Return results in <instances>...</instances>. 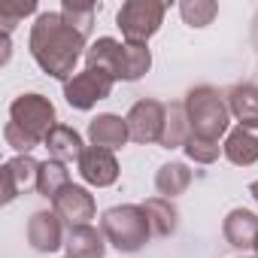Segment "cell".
Instances as JSON below:
<instances>
[{"instance_id":"cell-1","label":"cell","mask_w":258,"mask_h":258,"mask_svg":"<svg viewBox=\"0 0 258 258\" xmlns=\"http://www.w3.org/2000/svg\"><path fill=\"white\" fill-rule=\"evenodd\" d=\"M85 34L64 22L61 13H40L31 28V55L43 73L55 79H73L76 64L85 49Z\"/></svg>"},{"instance_id":"cell-2","label":"cell","mask_w":258,"mask_h":258,"mask_svg":"<svg viewBox=\"0 0 258 258\" xmlns=\"http://www.w3.org/2000/svg\"><path fill=\"white\" fill-rule=\"evenodd\" d=\"M52 127H55V106L49 97L43 94H22L13 100L10 106V121L4 127V140L28 155L34 146L46 143V137L52 134Z\"/></svg>"},{"instance_id":"cell-3","label":"cell","mask_w":258,"mask_h":258,"mask_svg":"<svg viewBox=\"0 0 258 258\" xmlns=\"http://www.w3.org/2000/svg\"><path fill=\"white\" fill-rule=\"evenodd\" d=\"M185 115H188L191 134L213 143H219V137L228 131V121H231V109L225 97L210 85H198L185 94Z\"/></svg>"},{"instance_id":"cell-4","label":"cell","mask_w":258,"mask_h":258,"mask_svg":"<svg viewBox=\"0 0 258 258\" xmlns=\"http://www.w3.org/2000/svg\"><path fill=\"white\" fill-rule=\"evenodd\" d=\"M100 228H103V237L118 252H137V249H143V243L152 234L149 216L137 204H121V207L106 210L103 219H100Z\"/></svg>"},{"instance_id":"cell-5","label":"cell","mask_w":258,"mask_h":258,"mask_svg":"<svg viewBox=\"0 0 258 258\" xmlns=\"http://www.w3.org/2000/svg\"><path fill=\"white\" fill-rule=\"evenodd\" d=\"M164 13L167 7L158 4V0H127L115 16V25L121 28L124 43H146L152 34H158Z\"/></svg>"},{"instance_id":"cell-6","label":"cell","mask_w":258,"mask_h":258,"mask_svg":"<svg viewBox=\"0 0 258 258\" xmlns=\"http://www.w3.org/2000/svg\"><path fill=\"white\" fill-rule=\"evenodd\" d=\"M127 121V134H131L134 143H161L164 137V121H167V106L143 97L131 106V112L124 115Z\"/></svg>"},{"instance_id":"cell-7","label":"cell","mask_w":258,"mask_h":258,"mask_svg":"<svg viewBox=\"0 0 258 258\" xmlns=\"http://www.w3.org/2000/svg\"><path fill=\"white\" fill-rule=\"evenodd\" d=\"M112 76L103 73V70H94V67H85L82 73H76L73 79L64 82V97L73 109H91L97 100L109 97L112 91Z\"/></svg>"},{"instance_id":"cell-8","label":"cell","mask_w":258,"mask_h":258,"mask_svg":"<svg viewBox=\"0 0 258 258\" xmlns=\"http://www.w3.org/2000/svg\"><path fill=\"white\" fill-rule=\"evenodd\" d=\"M52 207H55V213L61 216V222H67L70 228L88 225V222L94 219V213H97V204H94L91 191L82 188V185H73V182H70L64 191H58V198L52 201Z\"/></svg>"},{"instance_id":"cell-9","label":"cell","mask_w":258,"mask_h":258,"mask_svg":"<svg viewBox=\"0 0 258 258\" xmlns=\"http://www.w3.org/2000/svg\"><path fill=\"white\" fill-rule=\"evenodd\" d=\"M37 176H40V161H34L31 155H16L13 161H7L4 170H0V179H4V204H13L22 191L37 185Z\"/></svg>"},{"instance_id":"cell-10","label":"cell","mask_w":258,"mask_h":258,"mask_svg":"<svg viewBox=\"0 0 258 258\" xmlns=\"http://www.w3.org/2000/svg\"><path fill=\"white\" fill-rule=\"evenodd\" d=\"M79 173L88 185L94 188H106L118 179V161L109 149H97V146H88L79 158Z\"/></svg>"},{"instance_id":"cell-11","label":"cell","mask_w":258,"mask_h":258,"mask_svg":"<svg viewBox=\"0 0 258 258\" xmlns=\"http://www.w3.org/2000/svg\"><path fill=\"white\" fill-rule=\"evenodd\" d=\"M67 234L61 228V216L58 213H49V210H40L31 216L28 222V243L37 249V252H58L64 246Z\"/></svg>"},{"instance_id":"cell-12","label":"cell","mask_w":258,"mask_h":258,"mask_svg":"<svg viewBox=\"0 0 258 258\" xmlns=\"http://www.w3.org/2000/svg\"><path fill=\"white\" fill-rule=\"evenodd\" d=\"M88 140L91 146L97 149H121L127 140H131V134H127V121L121 115H112V112H103L97 118H91L88 124Z\"/></svg>"},{"instance_id":"cell-13","label":"cell","mask_w":258,"mask_h":258,"mask_svg":"<svg viewBox=\"0 0 258 258\" xmlns=\"http://www.w3.org/2000/svg\"><path fill=\"white\" fill-rule=\"evenodd\" d=\"M121 58H124V43H118L112 37H100L97 43H91L85 49V67L103 70L112 79H121Z\"/></svg>"},{"instance_id":"cell-14","label":"cell","mask_w":258,"mask_h":258,"mask_svg":"<svg viewBox=\"0 0 258 258\" xmlns=\"http://www.w3.org/2000/svg\"><path fill=\"white\" fill-rule=\"evenodd\" d=\"M222 234H225V240L234 249H255V240H258V216L249 213V210H231L225 216Z\"/></svg>"},{"instance_id":"cell-15","label":"cell","mask_w":258,"mask_h":258,"mask_svg":"<svg viewBox=\"0 0 258 258\" xmlns=\"http://www.w3.org/2000/svg\"><path fill=\"white\" fill-rule=\"evenodd\" d=\"M222 152L237 167L255 164L258 161V131L255 127H243V124L234 127V131L228 134V140H225V146H222Z\"/></svg>"},{"instance_id":"cell-16","label":"cell","mask_w":258,"mask_h":258,"mask_svg":"<svg viewBox=\"0 0 258 258\" xmlns=\"http://www.w3.org/2000/svg\"><path fill=\"white\" fill-rule=\"evenodd\" d=\"M43 146H46V149H49V155H52L55 161H61V164L79 161V158H82V152H85L82 137L73 131L70 124H55V127H52V134L46 137V143H43Z\"/></svg>"},{"instance_id":"cell-17","label":"cell","mask_w":258,"mask_h":258,"mask_svg":"<svg viewBox=\"0 0 258 258\" xmlns=\"http://www.w3.org/2000/svg\"><path fill=\"white\" fill-rule=\"evenodd\" d=\"M67 258H103V234L91 225H79L67 231L64 240Z\"/></svg>"},{"instance_id":"cell-18","label":"cell","mask_w":258,"mask_h":258,"mask_svg":"<svg viewBox=\"0 0 258 258\" xmlns=\"http://www.w3.org/2000/svg\"><path fill=\"white\" fill-rule=\"evenodd\" d=\"M228 109L243 127H258V85H234L228 91Z\"/></svg>"},{"instance_id":"cell-19","label":"cell","mask_w":258,"mask_h":258,"mask_svg":"<svg viewBox=\"0 0 258 258\" xmlns=\"http://www.w3.org/2000/svg\"><path fill=\"white\" fill-rule=\"evenodd\" d=\"M188 185H191V170H188L185 164H179V161L164 164V167L158 170V176H155V188H158V195L167 198V201L176 198V195H182Z\"/></svg>"},{"instance_id":"cell-20","label":"cell","mask_w":258,"mask_h":258,"mask_svg":"<svg viewBox=\"0 0 258 258\" xmlns=\"http://www.w3.org/2000/svg\"><path fill=\"white\" fill-rule=\"evenodd\" d=\"M188 137H191V127H188L185 103H170V106H167V121H164L161 146H164V149H176V146H185Z\"/></svg>"},{"instance_id":"cell-21","label":"cell","mask_w":258,"mask_h":258,"mask_svg":"<svg viewBox=\"0 0 258 258\" xmlns=\"http://www.w3.org/2000/svg\"><path fill=\"white\" fill-rule=\"evenodd\" d=\"M152 67V52L146 43H124V58H121V82H137L143 73Z\"/></svg>"},{"instance_id":"cell-22","label":"cell","mask_w":258,"mask_h":258,"mask_svg":"<svg viewBox=\"0 0 258 258\" xmlns=\"http://www.w3.org/2000/svg\"><path fill=\"white\" fill-rule=\"evenodd\" d=\"M146 216H149V225H152V234L158 237H170L176 231V207L167 201V198H149L143 204Z\"/></svg>"},{"instance_id":"cell-23","label":"cell","mask_w":258,"mask_h":258,"mask_svg":"<svg viewBox=\"0 0 258 258\" xmlns=\"http://www.w3.org/2000/svg\"><path fill=\"white\" fill-rule=\"evenodd\" d=\"M70 185V173H67V167L61 164V161H55V158H49V161H43L40 164V176H37V191L43 195V198H58V191H64Z\"/></svg>"},{"instance_id":"cell-24","label":"cell","mask_w":258,"mask_h":258,"mask_svg":"<svg viewBox=\"0 0 258 258\" xmlns=\"http://www.w3.org/2000/svg\"><path fill=\"white\" fill-rule=\"evenodd\" d=\"M94 4H76V0H64L61 7V16L67 25H73L76 31H82L85 37L91 34V25H94Z\"/></svg>"},{"instance_id":"cell-25","label":"cell","mask_w":258,"mask_h":258,"mask_svg":"<svg viewBox=\"0 0 258 258\" xmlns=\"http://www.w3.org/2000/svg\"><path fill=\"white\" fill-rule=\"evenodd\" d=\"M179 13H182L185 25H191V28H207V25L216 19L219 7L213 4V0H185V4H179Z\"/></svg>"},{"instance_id":"cell-26","label":"cell","mask_w":258,"mask_h":258,"mask_svg":"<svg viewBox=\"0 0 258 258\" xmlns=\"http://www.w3.org/2000/svg\"><path fill=\"white\" fill-rule=\"evenodd\" d=\"M185 155L195 161V164H213L216 158H219V143H213V140H204V137H188L185 140Z\"/></svg>"},{"instance_id":"cell-27","label":"cell","mask_w":258,"mask_h":258,"mask_svg":"<svg viewBox=\"0 0 258 258\" xmlns=\"http://www.w3.org/2000/svg\"><path fill=\"white\" fill-rule=\"evenodd\" d=\"M37 10V4H16V7H0V25H4V34H10L16 28L19 19L31 16Z\"/></svg>"},{"instance_id":"cell-28","label":"cell","mask_w":258,"mask_h":258,"mask_svg":"<svg viewBox=\"0 0 258 258\" xmlns=\"http://www.w3.org/2000/svg\"><path fill=\"white\" fill-rule=\"evenodd\" d=\"M249 195H252V198L258 201V182H252V185H249Z\"/></svg>"},{"instance_id":"cell-29","label":"cell","mask_w":258,"mask_h":258,"mask_svg":"<svg viewBox=\"0 0 258 258\" xmlns=\"http://www.w3.org/2000/svg\"><path fill=\"white\" fill-rule=\"evenodd\" d=\"M255 258H258V240H255Z\"/></svg>"}]
</instances>
